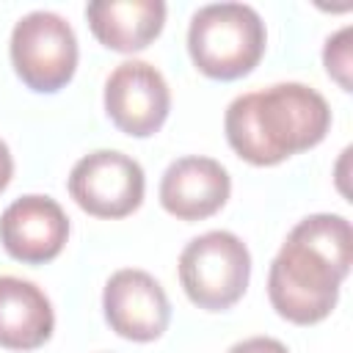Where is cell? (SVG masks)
Listing matches in <instances>:
<instances>
[{
    "mask_svg": "<svg viewBox=\"0 0 353 353\" xmlns=\"http://www.w3.org/2000/svg\"><path fill=\"white\" fill-rule=\"evenodd\" d=\"M350 262L353 237L347 218L331 212L303 218L270 265L268 295L273 309L295 325L325 320L336 306Z\"/></svg>",
    "mask_w": 353,
    "mask_h": 353,
    "instance_id": "obj_1",
    "label": "cell"
},
{
    "mask_svg": "<svg viewBox=\"0 0 353 353\" xmlns=\"http://www.w3.org/2000/svg\"><path fill=\"white\" fill-rule=\"evenodd\" d=\"M226 141L251 165H276L317 146L331 127V108L303 83H276L237 97L226 108Z\"/></svg>",
    "mask_w": 353,
    "mask_h": 353,
    "instance_id": "obj_2",
    "label": "cell"
},
{
    "mask_svg": "<svg viewBox=\"0 0 353 353\" xmlns=\"http://www.w3.org/2000/svg\"><path fill=\"white\" fill-rule=\"evenodd\" d=\"M188 52L201 74L237 80L248 74L265 52V22L243 3L204 6L190 19Z\"/></svg>",
    "mask_w": 353,
    "mask_h": 353,
    "instance_id": "obj_3",
    "label": "cell"
},
{
    "mask_svg": "<svg viewBox=\"0 0 353 353\" xmlns=\"http://www.w3.org/2000/svg\"><path fill=\"white\" fill-rule=\"evenodd\" d=\"M251 276V254L245 243L223 229L199 234L179 254V281L185 295L207 312L234 306Z\"/></svg>",
    "mask_w": 353,
    "mask_h": 353,
    "instance_id": "obj_4",
    "label": "cell"
},
{
    "mask_svg": "<svg viewBox=\"0 0 353 353\" xmlns=\"http://www.w3.org/2000/svg\"><path fill=\"white\" fill-rule=\"evenodd\" d=\"M11 63L19 80L39 94L63 88L77 69L72 25L52 11L25 14L11 30Z\"/></svg>",
    "mask_w": 353,
    "mask_h": 353,
    "instance_id": "obj_5",
    "label": "cell"
},
{
    "mask_svg": "<svg viewBox=\"0 0 353 353\" xmlns=\"http://www.w3.org/2000/svg\"><path fill=\"white\" fill-rule=\"evenodd\" d=\"M143 168L113 149L80 157L69 174V196L80 210L97 218H124L143 201Z\"/></svg>",
    "mask_w": 353,
    "mask_h": 353,
    "instance_id": "obj_6",
    "label": "cell"
},
{
    "mask_svg": "<svg viewBox=\"0 0 353 353\" xmlns=\"http://www.w3.org/2000/svg\"><path fill=\"white\" fill-rule=\"evenodd\" d=\"M105 110L121 132L132 138H149L168 119V83L152 63L124 61L105 83Z\"/></svg>",
    "mask_w": 353,
    "mask_h": 353,
    "instance_id": "obj_7",
    "label": "cell"
},
{
    "mask_svg": "<svg viewBox=\"0 0 353 353\" xmlns=\"http://www.w3.org/2000/svg\"><path fill=\"white\" fill-rule=\"evenodd\" d=\"M102 309L108 325L132 342H152L163 336L171 320V303L165 290L146 270H116L102 292Z\"/></svg>",
    "mask_w": 353,
    "mask_h": 353,
    "instance_id": "obj_8",
    "label": "cell"
},
{
    "mask_svg": "<svg viewBox=\"0 0 353 353\" xmlns=\"http://www.w3.org/2000/svg\"><path fill=\"white\" fill-rule=\"evenodd\" d=\"M66 237L69 218L50 196H22L0 215V243L14 259L25 265L55 259L63 251Z\"/></svg>",
    "mask_w": 353,
    "mask_h": 353,
    "instance_id": "obj_9",
    "label": "cell"
},
{
    "mask_svg": "<svg viewBox=\"0 0 353 353\" xmlns=\"http://www.w3.org/2000/svg\"><path fill=\"white\" fill-rule=\"evenodd\" d=\"M232 190L229 171L212 157H179L160 179V204L179 221H204L215 215Z\"/></svg>",
    "mask_w": 353,
    "mask_h": 353,
    "instance_id": "obj_10",
    "label": "cell"
},
{
    "mask_svg": "<svg viewBox=\"0 0 353 353\" xmlns=\"http://www.w3.org/2000/svg\"><path fill=\"white\" fill-rule=\"evenodd\" d=\"M91 33L116 52H138L149 47L165 25V3L160 0H94L85 6Z\"/></svg>",
    "mask_w": 353,
    "mask_h": 353,
    "instance_id": "obj_11",
    "label": "cell"
},
{
    "mask_svg": "<svg viewBox=\"0 0 353 353\" xmlns=\"http://www.w3.org/2000/svg\"><path fill=\"white\" fill-rule=\"evenodd\" d=\"M55 314L50 298L25 279L0 276V345L33 350L52 336Z\"/></svg>",
    "mask_w": 353,
    "mask_h": 353,
    "instance_id": "obj_12",
    "label": "cell"
},
{
    "mask_svg": "<svg viewBox=\"0 0 353 353\" xmlns=\"http://www.w3.org/2000/svg\"><path fill=\"white\" fill-rule=\"evenodd\" d=\"M323 61H325V69L328 74L345 88L350 91V28H342L339 33H334L328 41H325V50H323Z\"/></svg>",
    "mask_w": 353,
    "mask_h": 353,
    "instance_id": "obj_13",
    "label": "cell"
},
{
    "mask_svg": "<svg viewBox=\"0 0 353 353\" xmlns=\"http://www.w3.org/2000/svg\"><path fill=\"white\" fill-rule=\"evenodd\" d=\"M229 353H290V350L273 336H251V339L232 345Z\"/></svg>",
    "mask_w": 353,
    "mask_h": 353,
    "instance_id": "obj_14",
    "label": "cell"
},
{
    "mask_svg": "<svg viewBox=\"0 0 353 353\" xmlns=\"http://www.w3.org/2000/svg\"><path fill=\"white\" fill-rule=\"evenodd\" d=\"M11 174H14V160H11V152H8V146L0 141V193L8 188V182H11Z\"/></svg>",
    "mask_w": 353,
    "mask_h": 353,
    "instance_id": "obj_15",
    "label": "cell"
}]
</instances>
